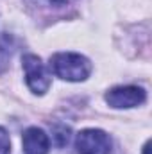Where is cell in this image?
<instances>
[{"label":"cell","instance_id":"cell-4","mask_svg":"<svg viewBox=\"0 0 152 154\" xmlns=\"http://www.w3.org/2000/svg\"><path fill=\"white\" fill-rule=\"evenodd\" d=\"M147 100V93L140 86H116L106 93V102L114 109H129L141 106Z\"/></svg>","mask_w":152,"mask_h":154},{"label":"cell","instance_id":"cell-10","mask_svg":"<svg viewBox=\"0 0 152 154\" xmlns=\"http://www.w3.org/2000/svg\"><path fill=\"white\" fill-rule=\"evenodd\" d=\"M149 152H150V140H147L145 145H143V154H149Z\"/></svg>","mask_w":152,"mask_h":154},{"label":"cell","instance_id":"cell-3","mask_svg":"<svg viewBox=\"0 0 152 154\" xmlns=\"http://www.w3.org/2000/svg\"><path fill=\"white\" fill-rule=\"evenodd\" d=\"M77 154H111L113 142L100 129H84L75 136Z\"/></svg>","mask_w":152,"mask_h":154},{"label":"cell","instance_id":"cell-8","mask_svg":"<svg viewBox=\"0 0 152 154\" xmlns=\"http://www.w3.org/2000/svg\"><path fill=\"white\" fill-rule=\"evenodd\" d=\"M54 133H56L54 138H57V145H59V147H63L65 143H68V138H70V129H68V127H61L59 131L56 129Z\"/></svg>","mask_w":152,"mask_h":154},{"label":"cell","instance_id":"cell-9","mask_svg":"<svg viewBox=\"0 0 152 154\" xmlns=\"http://www.w3.org/2000/svg\"><path fill=\"white\" fill-rule=\"evenodd\" d=\"M36 4H41V5H48V7H61V5H68L72 4L74 0H34Z\"/></svg>","mask_w":152,"mask_h":154},{"label":"cell","instance_id":"cell-1","mask_svg":"<svg viewBox=\"0 0 152 154\" xmlns=\"http://www.w3.org/2000/svg\"><path fill=\"white\" fill-rule=\"evenodd\" d=\"M50 70L63 81L81 82L91 74V63L88 57L75 52H59L50 57Z\"/></svg>","mask_w":152,"mask_h":154},{"label":"cell","instance_id":"cell-5","mask_svg":"<svg viewBox=\"0 0 152 154\" xmlns=\"http://www.w3.org/2000/svg\"><path fill=\"white\" fill-rule=\"evenodd\" d=\"M23 154H48L50 151V138L39 127H29L22 138Z\"/></svg>","mask_w":152,"mask_h":154},{"label":"cell","instance_id":"cell-7","mask_svg":"<svg viewBox=\"0 0 152 154\" xmlns=\"http://www.w3.org/2000/svg\"><path fill=\"white\" fill-rule=\"evenodd\" d=\"M0 154H11V140L4 127H0Z\"/></svg>","mask_w":152,"mask_h":154},{"label":"cell","instance_id":"cell-2","mask_svg":"<svg viewBox=\"0 0 152 154\" xmlns=\"http://www.w3.org/2000/svg\"><path fill=\"white\" fill-rule=\"evenodd\" d=\"M22 66L25 72V81L27 86L31 88L32 93L43 95L45 91H48L50 88V75L43 65V61L34 54H25L22 57Z\"/></svg>","mask_w":152,"mask_h":154},{"label":"cell","instance_id":"cell-6","mask_svg":"<svg viewBox=\"0 0 152 154\" xmlns=\"http://www.w3.org/2000/svg\"><path fill=\"white\" fill-rule=\"evenodd\" d=\"M13 54V38L9 34L0 36V74L9 66V59Z\"/></svg>","mask_w":152,"mask_h":154}]
</instances>
